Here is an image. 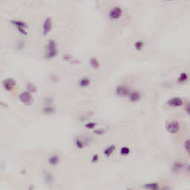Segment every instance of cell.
Listing matches in <instances>:
<instances>
[{
  "mask_svg": "<svg viewBox=\"0 0 190 190\" xmlns=\"http://www.w3.org/2000/svg\"><path fill=\"white\" fill-rule=\"evenodd\" d=\"M129 99V100L131 101V102H138V101H139L140 100H141V94H140L138 91H130L129 94L128 96Z\"/></svg>",
  "mask_w": 190,
  "mask_h": 190,
  "instance_id": "10",
  "label": "cell"
},
{
  "mask_svg": "<svg viewBox=\"0 0 190 190\" xmlns=\"http://www.w3.org/2000/svg\"><path fill=\"white\" fill-rule=\"evenodd\" d=\"M104 131L103 129H97V130H95L94 131V133L97 134H98V135H100V134H103Z\"/></svg>",
  "mask_w": 190,
  "mask_h": 190,
  "instance_id": "23",
  "label": "cell"
},
{
  "mask_svg": "<svg viewBox=\"0 0 190 190\" xmlns=\"http://www.w3.org/2000/svg\"><path fill=\"white\" fill-rule=\"evenodd\" d=\"M143 47L144 43L143 41H138L134 43V48H135L136 50H138V51H141L143 48Z\"/></svg>",
  "mask_w": 190,
  "mask_h": 190,
  "instance_id": "17",
  "label": "cell"
},
{
  "mask_svg": "<svg viewBox=\"0 0 190 190\" xmlns=\"http://www.w3.org/2000/svg\"><path fill=\"white\" fill-rule=\"evenodd\" d=\"M53 28V23L52 20L50 17L46 18L44 20L43 25H42V34L43 35L46 36L51 31Z\"/></svg>",
  "mask_w": 190,
  "mask_h": 190,
  "instance_id": "6",
  "label": "cell"
},
{
  "mask_svg": "<svg viewBox=\"0 0 190 190\" xmlns=\"http://www.w3.org/2000/svg\"><path fill=\"white\" fill-rule=\"evenodd\" d=\"M90 64L91 67L94 69H97L100 67V63L96 58H91L90 60Z\"/></svg>",
  "mask_w": 190,
  "mask_h": 190,
  "instance_id": "15",
  "label": "cell"
},
{
  "mask_svg": "<svg viewBox=\"0 0 190 190\" xmlns=\"http://www.w3.org/2000/svg\"><path fill=\"white\" fill-rule=\"evenodd\" d=\"M19 99L22 103L26 105H30L34 102V98L29 91H23L19 94Z\"/></svg>",
  "mask_w": 190,
  "mask_h": 190,
  "instance_id": "4",
  "label": "cell"
},
{
  "mask_svg": "<svg viewBox=\"0 0 190 190\" xmlns=\"http://www.w3.org/2000/svg\"><path fill=\"white\" fill-rule=\"evenodd\" d=\"M168 105L171 107H179L183 105V100L180 97H173L168 100Z\"/></svg>",
  "mask_w": 190,
  "mask_h": 190,
  "instance_id": "9",
  "label": "cell"
},
{
  "mask_svg": "<svg viewBox=\"0 0 190 190\" xmlns=\"http://www.w3.org/2000/svg\"><path fill=\"white\" fill-rule=\"evenodd\" d=\"M166 130L171 134H176L180 129V125L177 121H171L166 124Z\"/></svg>",
  "mask_w": 190,
  "mask_h": 190,
  "instance_id": "7",
  "label": "cell"
},
{
  "mask_svg": "<svg viewBox=\"0 0 190 190\" xmlns=\"http://www.w3.org/2000/svg\"><path fill=\"white\" fill-rule=\"evenodd\" d=\"M90 83H91L90 79H88V77H83V78L80 80L79 84H80V85L82 88H86V87H88V85H90Z\"/></svg>",
  "mask_w": 190,
  "mask_h": 190,
  "instance_id": "13",
  "label": "cell"
},
{
  "mask_svg": "<svg viewBox=\"0 0 190 190\" xmlns=\"http://www.w3.org/2000/svg\"><path fill=\"white\" fill-rule=\"evenodd\" d=\"M123 9L119 6H115L109 11V16L112 20H118L123 16Z\"/></svg>",
  "mask_w": 190,
  "mask_h": 190,
  "instance_id": "3",
  "label": "cell"
},
{
  "mask_svg": "<svg viewBox=\"0 0 190 190\" xmlns=\"http://www.w3.org/2000/svg\"><path fill=\"white\" fill-rule=\"evenodd\" d=\"M188 79V75H187L186 73H181V75L179 76L178 77V81L180 83H184L186 82Z\"/></svg>",
  "mask_w": 190,
  "mask_h": 190,
  "instance_id": "19",
  "label": "cell"
},
{
  "mask_svg": "<svg viewBox=\"0 0 190 190\" xmlns=\"http://www.w3.org/2000/svg\"><path fill=\"white\" fill-rule=\"evenodd\" d=\"M85 126L87 129H94L95 126H96V123H94V122H89V123H86L85 125Z\"/></svg>",
  "mask_w": 190,
  "mask_h": 190,
  "instance_id": "20",
  "label": "cell"
},
{
  "mask_svg": "<svg viewBox=\"0 0 190 190\" xmlns=\"http://www.w3.org/2000/svg\"><path fill=\"white\" fill-rule=\"evenodd\" d=\"M2 86L7 91H12L16 87V82L13 79L7 78L2 82Z\"/></svg>",
  "mask_w": 190,
  "mask_h": 190,
  "instance_id": "5",
  "label": "cell"
},
{
  "mask_svg": "<svg viewBox=\"0 0 190 190\" xmlns=\"http://www.w3.org/2000/svg\"><path fill=\"white\" fill-rule=\"evenodd\" d=\"M184 148H185V149L187 152L189 151V140L186 141L185 143H184Z\"/></svg>",
  "mask_w": 190,
  "mask_h": 190,
  "instance_id": "22",
  "label": "cell"
},
{
  "mask_svg": "<svg viewBox=\"0 0 190 190\" xmlns=\"http://www.w3.org/2000/svg\"><path fill=\"white\" fill-rule=\"evenodd\" d=\"M59 158L57 155H52V156L50 157L49 159H48V163H49V164L51 165V166H56V165H57L58 163H59Z\"/></svg>",
  "mask_w": 190,
  "mask_h": 190,
  "instance_id": "12",
  "label": "cell"
},
{
  "mask_svg": "<svg viewBox=\"0 0 190 190\" xmlns=\"http://www.w3.org/2000/svg\"><path fill=\"white\" fill-rule=\"evenodd\" d=\"M130 149L129 148V147H126V146H124V147H122L121 149H120V155H123V156H126V155H129L130 153Z\"/></svg>",
  "mask_w": 190,
  "mask_h": 190,
  "instance_id": "16",
  "label": "cell"
},
{
  "mask_svg": "<svg viewBox=\"0 0 190 190\" xmlns=\"http://www.w3.org/2000/svg\"><path fill=\"white\" fill-rule=\"evenodd\" d=\"M115 149H116V146L114 145H110L107 147V148H105V150L103 151V154L106 157H110L111 155H112L114 152Z\"/></svg>",
  "mask_w": 190,
  "mask_h": 190,
  "instance_id": "11",
  "label": "cell"
},
{
  "mask_svg": "<svg viewBox=\"0 0 190 190\" xmlns=\"http://www.w3.org/2000/svg\"><path fill=\"white\" fill-rule=\"evenodd\" d=\"M99 160V155H93L92 158H91V162L92 163H96Z\"/></svg>",
  "mask_w": 190,
  "mask_h": 190,
  "instance_id": "21",
  "label": "cell"
},
{
  "mask_svg": "<svg viewBox=\"0 0 190 190\" xmlns=\"http://www.w3.org/2000/svg\"><path fill=\"white\" fill-rule=\"evenodd\" d=\"M116 94L120 97H128L130 91L128 88L124 85H119L116 88Z\"/></svg>",
  "mask_w": 190,
  "mask_h": 190,
  "instance_id": "8",
  "label": "cell"
},
{
  "mask_svg": "<svg viewBox=\"0 0 190 190\" xmlns=\"http://www.w3.org/2000/svg\"><path fill=\"white\" fill-rule=\"evenodd\" d=\"M143 187L149 189H158L159 188V186L158 183H149V184H146Z\"/></svg>",
  "mask_w": 190,
  "mask_h": 190,
  "instance_id": "14",
  "label": "cell"
},
{
  "mask_svg": "<svg viewBox=\"0 0 190 190\" xmlns=\"http://www.w3.org/2000/svg\"><path fill=\"white\" fill-rule=\"evenodd\" d=\"M74 143H75V146H77V148H78V149H82L83 147H84V143H83V141L80 140V138H77V139L75 140V141H74Z\"/></svg>",
  "mask_w": 190,
  "mask_h": 190,
  "instance_id": "18",
  "label": "cell"
},
{
  "mask_svg": "<svg viewBox=\"0 0 190 190\" xmlns=\"http://www.w3.org/2000/svg\"><path fill=\"white\" fill-rule=\"evenodd\" d=\"M58 52L57 45L54 40H50L45 46V57L47 59H51L57 56Z\"/></svg>",
  "mask_w": 190,
  "mask_h": 190,
  "instance_id": "1",
  "label": "cell"
},
{
  "mask_svg": "<svg viewBox=\"0 0 190 190\" xmlns=\"http://www.w3.org/2000/svg\"><path fill=\"white\" fill-rule=\"evenodd\" d=\"M11 23L12 25L14 26L15 28L18 30L19 34H23V35H27L28 25L25 23L21 20L13 19V20L11 21Z\"/></svg>",
  "mask_w": 190,
  "mask_h": 190,
  "instance_id": "2",
  "label": "cell"
}]
</instances>
